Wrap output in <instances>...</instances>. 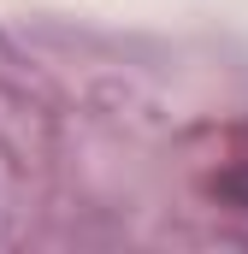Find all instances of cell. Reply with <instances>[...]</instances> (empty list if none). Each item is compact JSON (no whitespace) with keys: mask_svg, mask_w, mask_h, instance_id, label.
<instances>
[{"mask_svg":"<svg viewBox=\"0 0 248 254\" xmlns=\"http://www.w3.org/2000/svg\"><path fill=\"white\" fill-rule=\"evenodd\" d=\"M225 195H237V201L248 207V172H237V178H225Z\"/></svg>","mask_w":248,"mask_h":254,"instance_id":"1","label":"cell"}]
</instances>
